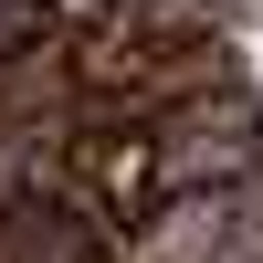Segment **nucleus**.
<instances>
[{"instance_id":"1","label":"nucleus","mask_w":263,"mask_h":263,"mask_svg":"<svg viewBox=\"0 0 263 263\" xmlns=\"http://www.w3.org/2000/svg\"><path fill=\"white\" fill-rule=\"evenodd\" d=\"M147 126H158L168 190H242L263 168V105L242 95V84H211V95L168 105V116H147Z\"/></svg>"},{"instance_id":"2","label":"nucleus","mask_w":263,"mask_h":263,"mask_svg":"<svg viewBox=\"0 0 263 263\" xmlns=\"http://www.w3.org/2000/svg\"><path fill=\"white\" fill-rule=\"evenodd\" d=\"M232 211H242V190H168V200L116 242V263H221Z\"/></svg>"},{"instance_id":"3","label":"nucleus","mask_w":263,"mask_h":263,"mask_svg":"<svg viewBox=\"0 0 263 263\" xmlns=\"http://www.w3.org/2000/svg\"><path fill=\"white\" fill-rule=\"evenodd\" d=\"M53 126H74V74H63V32H42L0 53V137L42 147Z\"/></svg>"},{"instance_id":"4","label":"nucleus","mask_w":263,"mask_h":263,"mask_svg":"<svg viewBox=\"0 0 263 263\" xmlns=\"http://www.w3.org/2000/svg\"><path fill=\"white\" fill-rule=\"evenodd\" d=\"M32 11H42V21H63V32H74V21H105V11H116V0H32Z\"/></svg>"},{"instance_id":"5","label":"nucleus","mask_w":263,"mask_h":263,"mask_svg":"<svg viewBox=\"0 0 263 263\" xmlns=\"http://www.w3.org/2000/svg\"><path fill=\"white\" fill-rule=\"evenodd\" d=\"M126 11H168V0H126Z\"/></svg>"}]
</instances>
